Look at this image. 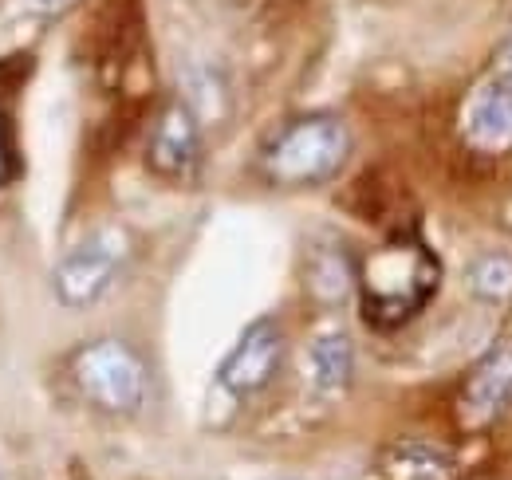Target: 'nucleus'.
Instances as JSON below:
<instances>
[{"label":"nucleus","mask_w":512,"mask_h":480,"mask_svg":"<svg viewBox=\"0 0 512 480\" xmlns=\"http://www.w3.org/2000/svg\"><path fill=\"white\" fill-rule=\"evenodd\" d=\"M505 75H512V40H509V48H505V67H501Z\"/></svg>","instance_id":"14"},{"label":"nucleus","mask_w":512,"mask_h":480,"mask_svg":"<svg viewBox=\"0 0 512 480\" xmlns=\"http://www.w3.org/2000/svg\"><path fill=\"white\" fill-rule=\"evenodd\" d=\"M473 292L481 300H509L512 296V260L509 256H481L473 264Z\"/></svg>","instance_id":"11"},{"label":"nucleus","mask_w":512,"mask_h":480,"mask_svg":"<svg viewBox=\"0 0 512 480\" xmlns=\"http://www.w3.org/2000/svg\"><path fill=\"white\" fill-rule=\"evenodd\" d=\"M379 480H457V473L442 449L422 441H402L383 457Z\"/></svg>","instance_id":"8"},{"label":"nucleus","mask_w":512,"mask_h":480,"mask_svg":"<svg viewBox=\"0 0 512 480\" xmlns=\"http://www.w3.org/2000/svg\"><path fill=\"white\" fill-rule=\"evenodd\" d=\"M469 138L489 150L512 146V75H493L469 103Z\"/></svg>","instance_id":"7"},{"label":"nucleus","mask_w":512,"mask_h":480,"mask_svg":"<svg viewBox=\"0 0 512 480\" xmlns=\"http://www.w3.org/2000/svg\"><path fill=\"white\" fill-rule=\"evenodd\" d=\"M71 4H75V0H20V8H24L28 16H60Z\"/></svg>","instance_id":"12"},{"label":"nucleus","mask_w":512,"mask_h":480,"mask_svg":"<svg viewBox=\"0 0 512 480\" xmlns=\"http://www.w3.org/2000/svg\"><path fill=\"white\" fill-rule=\"evenodd\" d=\"M280 359H284L280 327L272 319H256L253 327H245L237 347L225 355L217 378L229 394H256L272 382V374L280 370Z\"/></svg>","instance_id":"5"},{"label":"nucleus","mask_w":512,"mask_h":480,"mask_svg":"<svg viewBox=\"0 0 512 480\" xmlns=\"http://www.w3.org/2000/svg\"><path fill=\"white\" fill-rule=\"evenodd\" d=\"M351 370H355V347L347 335L331 331L312 343V378L323 394H339L351 382Z\"/></svg>","instance_id":"9"},{"label":"nucleus","mask_w":512,"mask_h":480,"mask_svg":"<svg viewBox=\"0 0 512 480\" xmlns=\"http://www.w3.org/2000/svg\"><path fill=\"white\" fill-rule=\"evenodd\" d=\"M127 260V237L119 229H103L79 240L56 268V296L67 307H91L107 296Z\"/></svg>","instance_id":"4"},{"label":"nucleus","mask_w":512,"mask_h":480,"mask_svg":"<svg viewBox=\"0 0 512 480\" xmlns=\"http://www.w3.org/2000/svg\"><path fill=\"white\" fill-rule=\"evenodd\" d=\"M197 158H201L197 119L186 103H170L150 134V166L162 178H193Z\"/></svg>","instance_id":"6"},{"label":"nucleus","mask_w":512,"mask_h":480,"mask_svg":"<svg viewBox=\"0 0 512 480\" xmlns=\"http://www.w3.org/2000/svg\"><path fill=\"white\" fill-rule=\"evenodd\" d=\"M75 386L87 402L107 414H134L150 394V374L142 355L123 339H95L71 359Z\"/></svg>","instance_id":"3"},{"label":"nucleus","mask_w":512,"mask_h":480,"mask_svg":"<svg viewBox=\"0 0 512 480\" xmlns=\"http://www.w3.org/2000/svg\"><path fill=\"white\" fill-rule=\"evenodd\" d=\"M351 154V134L335 115L288 122L264 150V174L280 185H316L335 178Z\"/></svg>","instance_id":"2"},{"label":"nucleus","mask_w":512,"mask_h":480,"mask_svg":"<svg viewBox=\"0 0 512 480\" xmlns=\"http://www.w3.org/2000/svg\"><path fill=\"white\" fill-rule=\"evenodd\" d=\"M8 178V138H4V119H0V181Z\"/></svg>","instance_id":"13"},{"label":"nucleus","mask_w":512,"mask_h":480,"mask_svg":"<svg viewBox=\"0 0 512 480\" xmlns=\"http://www.w3.org/2000/svg\"><path fill=\"white\" fill-rule=\"evenodd\" d=\"M438 288V260L418 240H394L371 252L359 268L363 315L375 327L406 323Z\"/></svg>","instance_id":"1"},{"label":"nucleus","mask_w":512,"mask_h":480,"mask_svg":"<svg viewBox=\"0 0 512 480\" xmlns=\"http://www.w3.org/2000/svg\"><path fill=\"white\" fill-rule=\"evenodd\" d=\"M512 394V351H493L469 382V406L477 414H493Z\"/></svg>","instance_id":"10"}]
</instances>
